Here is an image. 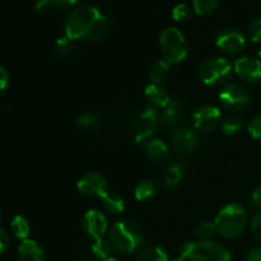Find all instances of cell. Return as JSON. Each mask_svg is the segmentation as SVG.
Instances as JSON below:
<instances>
[{
	"instance_id": "6da1fadb",
	"label": "cell",
	"mask_w": 261,
	"mask_h": 261,
	"mask_svg": "<svg viewBox=\"0 0 261 261\" xmlns=\"http://www.w3.org/2000/svg\"><path fill=\"white\" fill-rule=\"evenodd\" d=\"M109 19L93 5H83L71 10L65 22V36L73 41L97 42L106 36Z\"/></svg>"
},
{
	"instance_id": "7a4b0ae2",
	"label": "cell",
	"mask_w": 261,
	"mask_h": 261,
	"mask_svg": "<svg viewBox=\"0 0 261 261\" xmlns=\"http://www.w3.org/2000/svg\"><path fill=\"white\" fill-rule=\"evenodd\" d=\"M109 241L112 250L119 254L129 255L142 247L144 239H143L142 229L135 222L122 219L112 226Z\"/></svg>"
},
{
	"instance_id": "3957f363",
	"label": "cell",
	"mask_w": 261,
	"mask_h": 261,
	"mask_svg": "<svg viewBox=\"0 0 261 261\" xmlns=\"http://www.w3.org/2000/svg\"><path fill=\"white\" fill-rule=\"evenodd\" d=\"M247 223L246 209L237 203L222 208L214 219L217 234L224 239H234L244 232Z\"/></svg>"
},
{
	"instance_id": "277c9868",
	"label": "cell",
	"mask_w": 261,
	"mask_h": 261,
	"mask_svg": "<svg viewBox=\"0 0 261 261\" xmlns=\"http://www.w3.org/2000/svg\"><path fill=\"white\" fill-rule=\"evenodd\" d=\"M184 261H231L232 255L226 247L213 241L186 242L181 247Z\"/></svg>"
},
{
	"instance_id": "5b68a950",
	"label": "cell",
	"mask_w": 261,
	"mask_h": 261,
	"mask_svg": "<svg viewBox=\"0 0 261 261\" xmlns=\"http://www.w3.org/2000/svg\"><path fill=\"white\" fill-rule=\"evenodd\" d=\"M162 56L168 64H178L188 56L189 46L184 33L176 27H168L160 36Z\"/></svg>"
},
{
	"instance_id": "8992f818",
	"label": "cell",
	"mask_w": 261,
	"mask_h": 261,
	"mask_svg": "<svg viewBox=\"0 0 261 261\" xmlns=\"http://www.w3.org/2000/svg\"><path fill=\"white\" fill-rule=\"evenodd\" d=\"M233 65L228 59L209 58L205 59L198 68V76L204 84L212 87L222 86L231 79Z\"/></svg>"
},
{
	"instance_id": "52a82bcc",
	"label": "cell",
	"mask_w": 261,
	"mask_h": 261,
	"mask_svg": "<svg viewBox=\"0 0 261 261\" xmlns=\"http://www.w3.org/2000/svg\"><path fill=\"white\" fill-rule=\"evenodd\" d=\"M160 117L157 110L148 106L143 109L132 122L133 134H134V144L138 148H145L150 139H153L155 130L158 127Z\"/></svg>"
},
{
	"instance_id": "ba28073f",
	"label": "cell",
	"mask_w": 261,
	"mask_h": 261,
	"mask_svg": "<svg viewBox=\"0 0 261 261\" xmlns=\"http://www.w3.org/2000/svg\"><path fill=\"white\" fill-rule=\"evenodd\" d=\"M218 97L223 107L231 111H241L246 109L251 99L246 88L236 83L227 84L226 87H223Z\"/></svg>"
},
{
	"instance_id": "9c48e42d",
	"label": "cell",
	"mask_w": 261,
	"mask_h": 261,
	"mask_svg": "<svg viewBox=\"0 0 261 261\" xmlns=\"http://www.w3.org/2000/svg\"><path fill=\"white\" fill-rule=\"evenodd\" d=\"M216 46L223 53L229 55H236L242 53L247 45L246 37L237 28H224L219 31L216 36Z\"/></svg>"
},
{
	"instance_id": "30bf717a",
	"label": "cell",
	"mask_w": 261,
	"mask_h": 261,
	"mask_svg": "<svg viewBox=\"0 0 261 261\" xmlns=\"http://www.w3.org/2000/svg\"><path fill=\"white\" fill-rule=\"evenodd\" d=\"M76 189L82 195L92 199H102L109 193V182L103 175L98 172L86 173L79 178Z\"/></svg>"
},
{
	"instance_id": "8fae6325",
	"label": "cell",
	"mask_w": 261,
	"mask_h": 261,
	"mask_svg": "<svg viewBox=\"0 0 261 261\" xmlns=\"http://www.w3.org/2000/svg\"><path fill=\"white\" fill-rule=\"evenodd\" d=\"M200 144L198 133L188 126L178 127L172 134V148L180 157H188L198 149Z\"/></svg>"
},
{
	"instance_id": "7c38bea8",
	"label": "cell",
	"mask_w": 261,
	"mask_h": 261,
	"mask_svg": "<svg viewBox=\"0 0 261 261\" xmlns=\"http://www.w3.org/2000/svg\"><path fill=\"white\" fill-rule=\"evenodd\" d=\"M194 127L199 132L209 133L222 124V112L213 105H203L193 115Z\"/></svg>"
},
{
	"instance_id": "4fadbf2b",
	"label": "cell",
	"mask_w": 261,
	"mask_h": 261,
	"mask_svg": "<svg viewBox=\"0 0 261 261\" xmlns=\"http://www.w3.org/2000/svg\"><path fill=\"white\" fill-rule=\"evenodd\" d=\"M82 227L87 236L97 240L105 236L107 228H109V223H107V218L103 213L97 209H91L82 218Z\"/></svg>"
},
{
	"instance_id": "5bb4252c",
	"label": "cell",
	"mask_w": 261,
	"mask_h": 261,
	"mask_svg": "<svg viewBox=\"0 0 261 261\" xmlns=\"http://www.w3.org/2000/svg\"><path fill=\"white\" fill-rule=\"evenodd\" d=\"M233 71L240 79L249 83L261 81V60L251 56H244L234 61Z\"/></svg>"
},
{
	"instance_id": "9a60e30c",
	"label": "cell",
	"mask_w": 261,
	"mask_h": 261,
	"mask_svg": "<svg viewBox=\"0 0 261 261\" xmlns=\"http://www.w3.org/2000/svg\"><path fill=\"white\" fill-rule=\"evenodd\" d=\"M144 96L149 106L153 109H165L171 102L170 93L162 84L150 83L149 86L145 87Z\"/></svg>"
},
{
	"instance_id": "2e32d148",
	"label": "cell",
	"mask_w": 261,
	"mask_h": 261,
	"mask_svg": "<svg viewBox=\"0 0 261 261\" xmlns=\"http://www.w3.org/2000/svg\"><path fill=\"white\" fill-rule=\"evenodd\" d=\"M18 259L19 261H46L45 250L35 240H23L18 246Z\"/></svg>"
},
{
	"instance_id": "e0dca14e",
	"label": "cell",
	"mask_w": 261,
	"mask_h": 261,
	"mask_svg": "<svg viewBox=\"0 0 261 261\" xmlns=\"http://www.w3.org/2000/svg\"><path fill=\"white\" fill-rule=\"evenodd\" d=\"M144 149L148 158L155 163H163L170 158V148L162 139L153 138L148 142Z\"/></svg>"
},
{
	"instance_id": "ac0fdd59",
	"label": "cell",
	"mask_w": 261,
	"mask_h": 261,
	"mask_svg": "<svg viewBox=\"0 0 261 261\" xmlns=\"http://www.w3.org/2000/svg\"><path fill=\"white\" fill-rule=\"evenodd\" d=\"M162 119L165 125L173 127L180 124L181 120L184 119V106L177 99H171L170 103L163 109Z\"/></svg>"
},
{
	"instance_id": "d6986e66",
	"label": "cell",
	"mask_w": 261,
	"mask_h": 261,
	"mask_svg": "<svg viewBox=\"0 0 261 261\" xmlns=\"http://www.w3.org/2000/svg\"><path fill=\"white\" fill-rule=\"evenodd\" d=\"M171 64H168L165 59L154 61L149 69V79L152 83L162 84L170 75Z\"/></svg>"
},
{
	"instance_id": "ffe728a7",
	"label": "cell",
	"mask_w": 261,
	"mask_h": 261,
	"mask_svg": "<svg viewBox=\"0 0 261 261\" xmlns=\"http://www.w3.org/2000/svg\"><path fill=\"white\" fill-rule=\"evenodd\" d=\"M184 173H185V168H184L182 165H177V163L170 165L163 172V182L167 188H176L182 181Z\"/></svg>"
},
{
	"instance_id": "44dd1931",
	"label": "cell",
	"mask_w": 261,
	"mask_h": 261,
	"mask_svg": "<svg viewBox=\"0 0 261 261\" xmlns=\"http://www.w3.org/2000/svg\"><path fill=\"white\" fill-rule=\"evenodd\" d=\"M76 126L84 132H93L101 126V117L98 114L92 111L82 112L76 116Z\"/></svg>"
},
{
	"instance_id": "7402d4cb",
	"label": "cell",
	"mask_w": 261,
	"mask_h": 261,
	"mask_svg": "<svg viewBox=\"0 0 261 261\" xmlns=\"http://www.w3.org/2000/svg\"><path fill=\"white\" fill-rule=\"evenodd\" d=\"M102 205L103 209L110 214H120L124 212L125 209V201L119 194L116 193H107L106 195L102 198Z\"/></svg>"
},
{
	"instance_id": "603a6c76",
	"label": "cell",
	"mask_w": 261,
	"mask_h": 261,
	"mask_svg": "<svg viewBox=\"0 0 261 261\" xmlns=\"http://www.w3.org/2000/svg\"><path fill=\"white\" fill-rule=\"evenodd\" d=\"M155 193H157V186H155L154 181L144 178V180L139 181L138 185L135 186L134 196L138 201H147L152 199L155 195Z\"/></svg>"
},
{
	"instance_id": "cb8c5ba5",
	"label": "cell",
	"mask_w": 261,
	"mask_h": 261,
	"mask_svg": "<svg viewBox=\"0 0 261 261\" xmlns=\"http://www.w3.org/2000/svg\"><path fill=\"white\" fill-rule=\"evenodd\" d=\"M135 261H168V255L162 247L148 246L138 252Z\"/></svg>"
},
{
	"instance_id": "d4e9b609",
	"label": "cell",
	"mask_w": 261,
	"mask_h": 261,
	"mask_svg": "<svg viewBox=\"0 0 261 261\" xmlns=\"http://www.w3.org/2000/svg\"><path fill=\"white\" fill-rule=\"evenodd\" d=\"M10 229H12V233L17 239L22 240V241L23 240H27L31 233L30 222H28V219L25 217L15 216L13 218L12 223H10Z\"/></svg>"
},
{
	"instance_id": "484cf974",
	"label": "cell",
	"mask_w": 261,
	"mask_h": 261,
	"mask_svg": "<svg viewBox=\"0 0 261 261\" xmlns=\"http://www.w3.org/2000/svg\"><path fill=\"white\" fill-rule=\"evenodd\" d=\"M111 250L112 247L110 245V241H106L103 237L94 240V244L91 247L92 256L96 261H106L107 259H110Z\"/></svg>"
},
{
	"instance_id": "4316f807",
	"label": "cell",
	"mask_w": 261,
	"mask_h": 261,
	"mask_svg": "<svg viewBox=\"0 0 261 261\" xmlns=\"http://www.w3.org/2000/svg\"><path fill=\"white\" fill-rule=\"evenodd\" d=\"M216 234L217 229L216 226H214V222L204 221L195 227V236L200 241H211Z\"/></svg>"
},
{
	"instance_id": "83f0119b",
	"label": "cell",
	"mask_w": 261,
	"mask_h": 261,
	"mask_svg": "<svg viewBox=\"0 0 261 261\" xmlns=\"http://www.w3.org/2000/svg\"><path fill=\"white\" fill-rule=\"evenodd\" d=\"M219 0H193V9L198 15H209L218 8Z\"/></svg>"
},
{
	"instance_id": "f1b7e54d",
	"label": "cell",
	"mask_w": 261,
	"mask_h": 261,
	"mask_svg": "<svg viewBox=\"0 0 261 261\" xmlns=\"http://www.w3.org/2000/svg\"><path fill=\"white\" fill-rule=\"evenodd\" d=\"M74 42L71 38H69L68 36H64V37L56 40L55 46H54V51L58 56L60 58H65V56H69L74 50Z\"/></svg>"
},
{
	"instance_id": "f546056e",
	"label": "cell",
	"mask_w": 261,
	"mask_h": 261,
	"mask_svg": "<svg viewBox=\"0 0 261 261\" xmlns=\"http://www.w3.org/2000/svg\"><path fill=\"white\" fill-rule=\"evenodd\" d=\"M221 126H222V132H223L224 135H227V137H232V135L237 134V133L242 129L244 122H242V120L240 119V117L232 116V117H228V119L223 120Z\"/></svg>"
},
{
	"instance_id": "4dcf8cb0",
	"label": "cell",
	"mask_w": 261,
	"mask_h": 261,
	"mask_svg": "<svg viewBox=\"0 0 261 261\" xmlns=\"http://www.w3.org/2000/svg\"><path fill=\"white\" fill-rule=\"evenodd\" d=\"M193 7H190L189 4H185V3H181V4H177L172 9V17L177 22H186V20H189L193 17Z\"/></svg>"
},
{
	"instance_id": "1f68e13d",
	"label": "cell",
	"mask_w": 261,
	"mask_h": 261,
	"mask_svg": "<svg viewBox=\"0 0 261 261\" xmlns=\"http://www.w3.org/2000/svg\"><path fill=\"white\" fill-rule=\"evenodd\" d=\"M247 32H249V37L252 42H261V18H257L250 23Z\"/></svg>"
},
{
	"instance_id": "d6a6232c",
	"label": "cell",
	"mask_w": 261,
	"mask_h": 261,
	"mask_svg": "<svg viewBox=\"0 0 261 261\" xmlns=\"http://www.w3.org/2000/svg\"><path fill=\"white\" fill-rule=\"evenodd\" d=\"M247 130H249V134L251 135L254 139L260 140L261 142V115H257V116H255L254 119L250 121Z\"/></svg>"
},
{
	"instance_id": "836d02e7",
	"label": "cell",
	"mask_w": 261,
	"mask_h": 261,
	"mask_svg": "<svg viewBox=\"0 0 261 261\" xmlns=\"http://www.w3.org/2000/svg\"><path fill=\"white\" fill-rule=\"evenodd\" d=\"M251 232L257 242L261 244V212L252 218L251 221Z\"/></svg>"
},
{
	"instance_id": "e575fe53",
	"label": "cell",
	"mask_w": 261,
	"mask_h": 261,
	"mask_svg": "<svg viewBox=\"0 0 261 261\" xmlns=\"http://www.w3.org/2000/svg\"><path fill=\"white\" fill-rule=\"evenodd\" d=\"M53 8H54V5H53V3H51V0H38V2L35 4L36 13L40 15L47 14V13L50 12Z\"/></svg>"
},
{
	"instance_id": "d590c367",
	"label": "cell",
	"mask_w": 261,
	"mask_h": 261,
	"mask_svg": "<svg viewBox=\"0 0 261 261\" xmlns=\"http://www.w3.org/2000/svg\"><path fill=\"white\" fill-rule=\"evenodd\" d=\"M9 245H10L9 234H8V232L5 231L4 228H0V256H3V255L8 251Z\"/></svg>"
},
{
	"instance_id": "8d00e7d4",
	"label": "cell",
	"mask_w": 261,
	"mask_h": 261,
	"mask_svg": "<svg viewBox=\"0 0 261 261\" xmlns=\"http://www.w3.org/2000/svg\"><path fill=\"white\" fill-rule=\"evenodd\" d=\"M8 84H9V73L4 66L0 65V93H3L7 89Z\"/></svg>"
},
{
	"instance_id": "74e56055",
	"label": "cell",
	"mask_w": 261,
	"mask_h": 261,
	"mask_svg": "<svg viewBox=\"0 0 261 261\" xmlns=\"http://www.w3.org/2000/svg\"><path fill=\"white\" fill-rule=\"evenodd\" d=\"M246 261H261V246L250 250L246 255Z\"/></svg>"
},
{
	"instance_id": "f35d334b",
	"label": "cell",
	"mask_w": 261,
	"mask_h": 261,
	"mask_svg": "<svg viewBox=\"0 0 261 261\" xmlns=\"http://www.w3.org/2000/svg\"><path fill=\"white\" fill-rule=\"evenodd\" d=\"M51 3L55 8H66L76 4L78 0H51Z\"/></svg>"
},
{
	"instance_id": "ab89813d",
	"label": "cell",
	"mask_w": 261,
	"mask_h": 261,
	"mask_svg": "<svg viewBox=\"0 0 261 261\" xmlns=\"http://www.w3.org/2000/svg\"><path fill=\"white\" fill-rule=\"evenodd\" d=\"M252 201H254L256 205L261 206V186H257L254 190V193H252Z\"/></svg>"
},
{
	"instance_id": "60d3db41",
	"label": "cell",
	"mask_w": 261,
	"mask_h": 261,
	"mask_svg": "<svg viewBox=\"0 0 261 261\" xmlns=\"http://www.w3.org/2000/svg\"><path fill=\"white\" fill-rule=\"evenodd\" d=\"M106 261H119L117 259H114V257H110V259H107Z\"/></svg>"
},
{
	"instance_id": "b9f144b4",
	"label": "cell",
	"mask_w": 261,
	"mask_h": 261,
	"mask_svg": "<svg viewBox=\"0 0 261 261\" xmlns=\"http://www.w3.org/2000/svg\"><path fill=\"white\" fill-rule=\"evenodd\" d=\"M259 58L261 59V47L259 48Z\"/></svg>"
},
{
	"instance_id": "7bdbcfd3",
	"label": "cell",
	"mask_w": 261,
	"mask_h": 261,
	"mask_svg": "<svg viewBox=\"0 0 261 261\" xmlns=\"http://www.w3.org/2000/svg\"><path fill=\"white\" fill-rule=\"evenodd\" d=\"M0 219H2V209H0Z\"/></svg>"
},
{
	"instance_id": "ee69618b",
	"label": "cell",
	"mask_w": 261,
	"mask_h": 261,
	"mask_svg": "<svg viewBox=\"0 0 261 261\" xmlns=\"http://www.w3.org/2000/svg\"><path fill=\"white\" fill-rule=\"evenodd\" d=\"M75 261H88V260H75Z\"/></svg>"
}]
</instances>
